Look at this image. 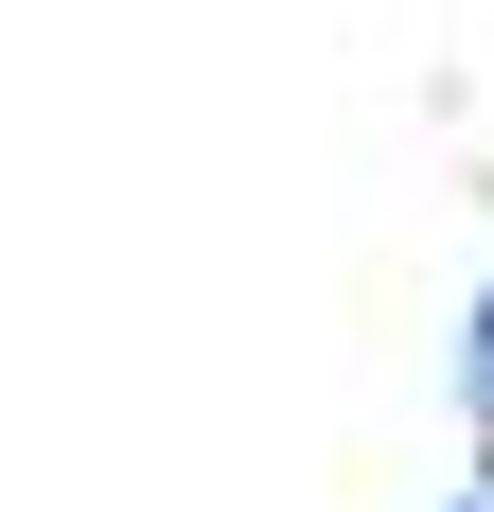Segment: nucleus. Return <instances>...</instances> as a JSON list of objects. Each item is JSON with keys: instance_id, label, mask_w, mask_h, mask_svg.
I'll return each instance as SVG.
<instances>
[{"instance_id": "obj_1", "label": "nucleus", "mask_w": 494, "mask_h": 512, "mask_svg": "<svg viewBox=\"0 0 494 512\" xmlns=\"http://www.w3.org/2000/svg\"><path fill=\"white\" fill-rule=\"evenodd\" d=\"M459 407H477V442H494V283H477V354H459Z\"/></svg>"}, {"instance_id": "obj_2", "label": "nucleus", "mask_w": 494, "mask_h": 512, "mask_svg": "<svg viewBox=\"0 0 494 512\" xmlns=\"http://www.w3.org/2000/svg\"><path fill=\"white\" fill-rule=\"evenodd\" d=\"M459 512H494V477H477V495H459Z\"/></svg>"}]
</instances>
